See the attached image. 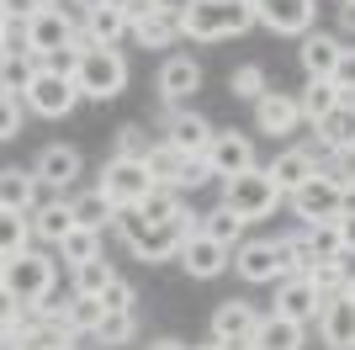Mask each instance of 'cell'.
<instances>
[{"instance_id":"cell-12","label":"cell","mask_w":355,"mask_h":350,"mask_svg":"<svg viewBox=\"0 0 355 350\" xmlns=\"http://www.w3.org/2000/svg\"><path fill=\"white\" fill-rule=\"evenodd\" d=\"M80 101H85V96H80V85H74L69 74H53V69H43L37 80H32V90H27V112L48 117V122L69 117Z\"/></svg>"},{"instance_id":"cell-15","label":"cell","mask_w":355,"mask_h":350,"mask_svg":"<svg viewBox=\"0 0 355 350\" xmlns=\"http://www.w3.org/2000/svg\"><path fill=\"white\" fill-rule=\"evenodd\" d=\"M32 170H37L43 191H53V197H69L74 181H80V170H85V160H80V149H74V144H48L43 154L32 160Z\"/></svg>"},{"instance_id":"cell-29","label":"cell","mask_w":355,"mask_h":350,"mask_svg":"<svg viewBox=\"0 0 355 350\" xmlns=\"http://www.w3.org/2000/svg\"><path fill=\"white\" fill-rule=\"evenodd\" d=\"M53 319H64L80 340H96V329L106 324V303H101V297H80V292H69V303L53 308Z\"/></svg>"},{"instance_id":"cell-52","label":"cell","mask_w":355,"mask_h":350,"mask_svg":"<svg viewBox=\"0 0 355 350\" xmlns=\"http://www.w3.org/2000/svg\"><path fill=\"white\" fill-rule=\"evenodd\" d=\"M350 292H355V276H350Z\"/></svg>"},{"instance_id":"cell-30","label":"cell","mask_w":355,"mask_h":350,"mask_svg":"<svg viewBox=\"0 0 355 350\" xmlns=\"http://www.w3.org/2000/svg\"><path fill=\"white\" fill-rule=\"evenodd\" d=\"M340 101H350V96L340 90V80H308V85L297 90V106H302V122H324V117L334 112Z\"/></svg>"},{"instance_id":"cell-34","label":"cell","mask_w":355,"mask_h":350,"mask_svg":"<svg viewBox=\"0 0 355 350\" xmlns=\"http://www.w3.org/2000/svg\"><path fill=\"white\" fill-rule=\"evenodd\" d=\"M202 233H207V239H218V244H228V249H239L244 244V218H239L234 207H207V212H202Z\"/></svg>"},{"instance_id":"cell-31","label":"cell","mask_w":355,"mask_h":350,"mask_svg":"<svg viewBox=\"0 0 355 350\" xmlns=\"http://www.w3.org/2000/svg\"><path fill=\"white\" fill-rule=\"evenodd\" d=\"M32 212H0V265L32 255Z\"/></svg>"},{"instance_id":"cell-39","label":"cell","mask_w":355,"mask_h":350,"mask_svg":"<svg viewBox=\"0 0 355 350\" xmlns=\"http://www.w3.org/2000/svg\"><path fill=\"white\" fill-rule=\"evenodd\" d=\"M350 260H355V255H340V260H313L308 281L324 292V297H334V292H345V287H350V276H355Z\"/></svg>"},{"instance_id":"cell-22","label":"cell","mask_w":355,"mask_h":350,"mask_svg":"<svg viewBox=\"0 0 355 350\" xmlns=\"http://www.w3.org/2000/svg\"><path fill=\"white\" fill-rule=\"evenodd\" d=\"M318 308H324V292L313 287L308 276H282L276 281V313L297 324H318Z\"/></svg>"},{"instance_id":"cell-11","label":"cell","mask_w":355,"mask_h":350,"mask_svg":"<svg viewBox=\"0 0 355 350\" xmlns=\"http://www.w3.org/2000/svg\"><path fill=\"white\" fill-rule=\"evenodd\" d=\"M159 122H164V144H175L186 160H202L212 149V138H218V128H212L207 117L196 112V106H186V112H159Z\"/></svg>"},{"instance_id":"cell-25","label":"cell","mask_w":355,"mask_h":350,"mask_svg":"<svg viewBox=\"0 0 355 350\" xmlns=\"http://www.w3.org/2000/svg\"><path fill=\"white\" fill-rule=\"evenodd\" d=\"M318 138L313 144L324 149V154H355V101H340L324 122H313Z\"/></svg>"},{"instance_id":"cell-23","label":"cell","mask_w":355,"mask_h":350,"mask_svg":"<svg viewBox=\"0 0 355 350\" xmlns=\"http://www.w3.org/2000/svg\"><path fill=\"white\" fill-rule=\"evenodd\" d=\"M32 233H37V244L59 249L64 239L74 233V207H69V197H53V202H37V207H32Z\"/></svg>"},{"instance_id":"cell-5","label":"cell","mask_w":355,"mask_h":350,"mask_svg":"<svg viewBox=\"0 0 355 350\" xmlns=\"http://www.w3.org/2000/svg\"><path fill=\"white\" fill-rule=\"evenodd\" d=\"M74 85H80L85 101H101V106L117 101L122 90H128V58H122V48H85Z\"/></svg>"},{"instance_id":"cell-13","label":"cell","mask_w":355,"mask_h":350,"mask_svg":"<svg viewBox=\"0 0 355 350\" xmlns=\"http://www.w3.org/2000/svg\"><path fill=\"white\" fill-rule=\"evenodd\" d=\"M260 319H266V313H260L254 303H234V297H228V303H218V308H212L207 335L218 340V345L250 350V345H254V329H260Z\"/></svg>"},{"instance_id":"cell-1","label":"cell","mask_w":355,"mask_h":350,"mask_svg":"<svg viewBox=\"0 0 355 350\" xmlns=\"http://www.w3.org/2000/svg\"><path fill=\"white\" fill-rule=\"evenodd\" d=\"M202 228V212H180V218H170V223H148L144 218V207H122L117 212V233H122V244L133 249L144 265H164V260H175L180 255V244L191 239V233Z\"/></svg>"},{"instance_id":"cell-42","label":"cell","mask_w":355,"mask_h":350,"mask_svg":"<svg viewBox=\"0 0 355 350\" xmlns=\"http://www.w3.org/2000/svg\"><path fill=\"white\" fill-rule=\"evenodd\" d=\"M138 207H144L148 223H170V218H180V212H186V197H180L175 186H154Z\"/></svg>"},{"instance_id":"cell-43","label":"cell","mask_w":355,"mask_h":350,"mask_svg":"<svg viewBox=\"0 0 355 350\" xmlns=\"http://www.w3.org/2000/svg\"><path fill=\"white\" fill-rule=\"evenodd\" d=\"M0 53H6V58H27L32 53L27 22H0ZM32 58H37V53H32Z\"/></svg>"},{"instance_id":"cell-6","label":"cell","mask_w":355,"mask_h":350,"mask_svg":"<svg viewBox=\"0 0 355 350\" xmlns=\"http://www.w3.org/2000/svg\"><path fill=\"white\" fill-rule=\"evenodd\" d=\"M286 207H292L297 223H340V212H345V186H340L329 170H318L308 186H297L292 197H286Z\"/></svg>"},{"instance_id":"cell-28","label":"cell","mask_w":355,"mask_h":350,"mask_svg":"<svg viewBox=\"0 0 355 350\" xmlns=\"http://www.w3.org/2000/svg\"><path fill=\"white\" fill-rule=\"evenodd\" d=\"M266 170H270V175H276V186H282V191H286V197H292V191H297V186H308L313 175H318V160H313L308 149L297 144V149H282V154H276V160H270V165H266Z\"/></svg>"},{"instance_id":"cell-50","label":"cell","mask_w":355,"mask_h":350,"mask_svg":"<svg viewBox=\"0 0 355 350\" xmlns=\"http://www.w3.org/2000/svg\"><path fill=\"white\" fill-rule=\"evenodd\" d=\"M340 233H345V249L355 255V218H340Z\"/></svg>"},{"instance_id":"cell-7","label":"cell","mask_w":355,"mask_h":350,"mask_svg":"<svg viewBox=\"0 0 355 350\" xmlns=\"http://www.w3.org/2000/svg\"><path fill=\"white\" fill-rule=\"evenodd\" d=\"M96 186H101L117 207H138L148 191L159 186V181L148 175V165H144V160H117V154H112V160L101 165V181H96Z\"/></svg>"},{"instance_id":"cell-4","label":"cell","mask_w":355,"mask_h":350,"mask_svg":"<svg viewBox=\"0 0 355 350\" xmlns=\"http://www.w3.org/2000/svg\"><path fill=\"white\" fill-rule=\"evenodd\" d=\"M53 281H59V265L48 255H21V260H6L0 265V297L6 303H27V308H43L53 297Z\"/></svg>"},{"instance_id":"cell-32","label":"cell","mask_w":355,"mask_h":350,"mask_svg":"<svg viewBox=\"0 0 355 350\" xmlns=\"http://www.w3.org/2000/svg\"><path fill=\"white\" fill-rule=\"evenodd\" d=\"M270 74H266V64H239V69H228V96H234V101H266L270 96Z\"/></svg>"},{"instance_id":"cell-8","label":"cell","mask_w":355,"mask_h":350,"mask_svg":"<svg viewBox=\"0 0 355 350\" xmlns=\"http://www.w3.org/2000/svg\"><path fill=\"white\" fill-rule=\"evenodd\" d=\"M27 32H32V53L48 58V53H59V48L80 43V11L74 6H48V11H37L27 22Z\"/></svg>"},{"instance_id":"cell-44","label":"cell","mask_w":355,"mask_h":350,"mask_svg":"<svg viewBox=\"0 0 355 350\" xmlns=\"http://www.w3.org/2000/svg\"><path fill=\"white\" fill-rule=\"evenodd\" d=\"M101 303H106V313H138V287L128 276H117L112 287L101 292Z\"/></svg>"},{"instance_id":"cell-24","label":"cell","mask_w":355,"mask_h":350,"mask_svg":"<svg viewBox=\"0 0 355 350\" xmlns=\"http://www.w3.org/2000/svg\"><path fill=\"white\" fill-rule=\"evenodd\" d=\"M37 191H43L37 170L6 165V170H0V212H32V207H37Z\"/></svg>"},{"instance_id":"cell-19","label":"cell","mask_w":355,"mask_h":350,"mask_svg":"<svg viewBox=\"0 0 355 350\" xmlns=\"http://www.w3.org/2000/svg\"><path fill=\"white\" fill-rule=\"evenodd\" d=\"M318 340L329 350H355V292L350 287L324 297V308H318Z\"/></svg>"},{"instance_id":"cell-21","label":"cell","mask_w":355,"mask_h":350,"mask_svg":"<svg viewBox=\"0 0 355 350\" xmlns=\"http://www.w3.org/2000/svg\"><path fill=\"white\" fill-rule=\"evenodd\" d=\"M254 128L266 138H286V133L302 128V106H297V90H270L266 101H254Z\"/></svg>"},{"instance_id":"cell-47","label":"cell","mask_w":355,"mask_h":350,"mask_svg":"<svg viewBox=\"0 0 355 350\" xmlns=\"http://www.w3.org/2000/svg\"><path fill=\"white\" fill-rule=\"evenodd\" d=\"M37 11H43L37 0H0V22H32Z\"/></svg>"},{"instance_id":"cell-53","label":"cell","mask_w":355,"mask_h":350,"mask_svg":"<svg viewBox=\"0 0 355 350\" xmlns=\"http://www.w3.org/2000/svg\"><path fill=\"white\" fill-rule=\"evenodd\" d=\"M350 101H355V96H350Z\"/></svg>"},{"instance_id":"cell-9","label":"cell","mask_w":355,"mask_h":350,"mask_svg":"<svg viewBox=\"0 0 355 350\" xmlns=\"http://www.w3.org/2000/svg\"><path fill=\"white\" fill-rule=\"evenodd\" d=\"M234 271L250 287H276L286 276V260H282V239H244L234 249Z\"/></svg>"},{"instance_id":"cell-35","label":"cell","mask_w":355,"mask_h":350,"mask_svg":"<svg viewBox=\"0 0 355 350\" xmlns=\"http://www.w3.org/2000/svg\"><path fill=\"white\" fill-rule=\"evenodd\" d=\"M69 276H74V287H69V292H80V297H101V292L112 287V281H117V265L106 260V255H96V260L74 265Z\"/></svg>"},{"instance_id":"cell-38","label":"cell","mask_w":355,"mask_h":350,"mask_svg":"<svg viewBox=\"0 0 355 350\" xmlns=\"http://www.w3.org/2000/svg\"><path fill=\"white\" fill-rule=\"evenodd\" d=\"M138 340V313H106V324L96 329V350H128Z\"/></svg>"},{"instance_id":"cell-51","label":"cell","mask_w":355,"mask_h":350,"mask_svg":"<svg viewBox=\"0 0 355 350\" xmlns=\"http://www.w3.org/2000/svg\"><path fill=\"white\" fill-rule=\"evenodd\" d=\"M37 6H43V11H48V6H64V0H37Z\"/></svg>"},{"instance_id":"cell-18","label":"cell","mask_w":355,"mask_h":350,"mask_svg":"<svg viewBox=\"0 0 355 350\" xmlns=\"http://www.w3.org/2000/svg\"><path fill=\"white\" fill-rule=\"evenodd\" d=\"M345 48H350V43H345L340 32H308L302 48H297V64H302L308 80H334L340 64H345Z\"/></svg>"},{"instance_id":"cell-46","label":"cell","mask_w":355,"mask_h":350,"mask_svg":"<svg viewBox=\"0 0 355 350\" xmlns=\"http://www.w3.org/2000/svg\"><path fill=\"white\" fill-rule=\"evenodd\" d=\"M207 181H218V175H212V165L207 160H191V165H186V175H180V197H186V191H202V186H207Z\"/></svg>"},{"instance_id":"cell-2","label":"cell","mask_w":355,"mask_h":350,"mask_svg":"<svg viewBox=\"0 0 355 350\" xmlns=\"http://www.w3.org/2000/svg\"><path fill=\"white\" fill-rule=\"evenodd\" d=\"M250 27H260L254 0H191L180 22L191 43H228V38H244Z\"/></svg>"},{"instance_id":"cell-40","label":"cell","mask_w":355,"mask_h":350,"mask_svg":"<svg viewBox=\"0 0 355 350\" xmlns=\"http://www.w3.org/2000/svg\"><path fill=\"white\" fill-rule=\"evenodd\" d=\"M154 144H159V138H148L144 122H122V128L112 133V154H117V160H148Z\"/></svg>"},{"instance_id":"cell-41","label":"cell","mask_w":355,"mask_h":350,"mask_svg":"<svg viewBox=\"0 0 355 350\" xmlns=\"http://www.w3.org/2000/svg\"><path fill=\"white\" fill-rule=\"evenodd\" d=\"M96 255H101V233H96V228H80V223H74V233H69V239L59 244V260L74 271V265L96 260Z\"/></svg>"},{"instance_id":"cell-48","label":"cell","mask_w":355,"mask_h":350,"mask_svg":"<svg viewBox=\"0 0 355 350\" xmlns=\"http://www.w3.org/2000/svg\"><path fill=\"white\" fill-rule=\"evenodd\" d=\"M334 80H340L345 96H355V43L345 48V64H340V74H334Z\"/></svg>"},{"instance_id":"cell-27","label":"cell","mask_w":355,"mask_h":350,"mask_svg":"<svg viewBox=\"0 0 355 350\" xmlns=\"http://www.w3.org/2000/svg\"><path fill=\"white\" fill-rule=\"evenodd\" d=\"M308 345V324L282 319V313H266L260 329H254V345L250 350H302Z\"/></svg>"},{"instance_id":"cell-26","label":"cell","mask_w":355,"mask_h":350,"mask_svg":"<svg viewBox=\"0 0 355 350\" xmlns=\"http://www.w3.org/2000/svg\"><path fill=\"white\" fill-rule=\"evenodd\" d=\"M69 207H74V223L80 228H96V233H106V228H117V212L122 207L106 197L101 186H90V191H74L69 197Z\"/></svg>"},{"instance_id":"cell-17","label":"cell","mask_w":355,"mask_h":350,"mask_svg":"<svg viewBox=\"0 0 355 350\" xmlns=\"http://www.w3.org/2000/svg\"><path fill=\"white\" fill-rule=\"evenodd\" d=\"M202 160L212 165V175H218V181H234V175H244V170H254V165H260V160H254L250 133H239V128H223Z\"/></svg>"},{"instance_id":"cell-33","label":"cell","mask_w":355,"mask_h":350,"mask_svg":"<svg viewBox=\"0 0 355 350\" xmlns=\"http://www.w3.org/2000/svg\"><path fill=\"white\" fill-rule=\"evenodd\" d=\"M43 74V64L37 58H0V96H16V101H27V90H32V80Z\"/></svg>"},{"instance_id":"cell-20","label":"cell","mask_w":355,"mask_h":350,"mask_svg":"<svg viewBox=\"0 0 355 350\" xmlns=\"http://www.w3.org/2000/svg\"><path fill=\"white\" fill-rule=\"evenodd\" d=\"M128 32H133V16L117 6H96L80 16V48H117Z\"/></svg>"},{"instance_id":"cell-45","label":"cell","mask_w":355,"mask_h":350,"mask_svg":"<svg viewBox=\"0 0 355 350\" xmlns=\"http://www.w3.org/2000/svg\"><path fill=\"white\" fill-rule=\"evenodd\" d=\"M21 106H27V101L0 96V138H6V144H11V138H21Z\"/></svg>"},{"instance_id":"cell-37","label":"cell","mask_w":355,"mask_h":350,"mask_svg":"<svg viewBox=\"0 0 355 350\" xmlns=\"http://www.w3.org/2000/svg\"><path fill=\"white\" fill-rule=\"evenodd\" d=\"M302 239H308L313 260H340V255H350V249H345L340 223H302Z\"/></svg>"},{"instance_id":"cell-3","label":"cell","mask_w":355,"mask_h":350,"mask_svg":"<svg viewBox=\"0 0 355 350\" xmlns=\"http://www.w3.org/2000/svg\"><path fill=\"white\" fill-rule=\"evenodd\" d=\"M218 202L234 207L244 223H260V218H276V207L286 202V191L276 186V175L266 165H254V170L234 175V181H218Z\"/></svg>"},{"instance_id":"cell-16","label":"cell","mask_w":355,"mask_h":350,"mask_svg":"<svg viewBox=\"0 0 355 350\" xmlns=\"http://www.w3.org/2000/svg\"><path fill=\"white\" fill-rule=\"evenodd\" d=\"M180 271H186V276L191 281H212V276H223V271H228V265H234V249L228 244H218V239H207V233L196 228L191 239H186V244H180Z\"/></svg>"},{"instance_id":"cell-10","label":"cell","mask_w":355,"mask_h":350,"mask_svg":"<svg viewBox=\"0 0 355 350\" xmlns=\"http://www.w3.org/2000/svg\"><path fill=\"white\" fill-rule=\"evenodd\" d=\"M202 90V64L191 53H170L159 64V112H186Z\"/></svg>"},{"instance_id":"cell-49","label":"cell","mask_w":355,"mask_h":350,"mask_svg":"<svg viewBox=\"0 0 355 350\" xmlns=\"http://www.w3.org/2000/svg\"><path fill=\"white\" fill-rule=\"evenodd\" d=\"M340 38H355V0H340Z\"/></svg>"},{"instance_id":"cell-36","label":"cell","mask_w":355,"mask_h":350,"mask_svg":"<svg viewBox=\"0 0 355 350\" xmlns=\"http://www.w3.org/2000/svg\"><path fill=\"white\" fill-rule=\"evenodd\" d=\"M144 165H148V175H154L159 186H180V175H186V165H191V160H186L175 144H164V138H159V144L148 149V160H144Z\"/></svg>"},{"instance_id":"cell-14","label":"cell","mask_w":355,"mask_h":350,"mask_svg":"<svg viewBox=\"0 0 355 350\" xmlns=\"http://www.w3.org/2000/svg\"><path fill=\"white\" fill-rule=\"evenodd\" d=\"M254 16L276 38H308L318 22V0H254Z\"/></svg>"}]
</instances>
